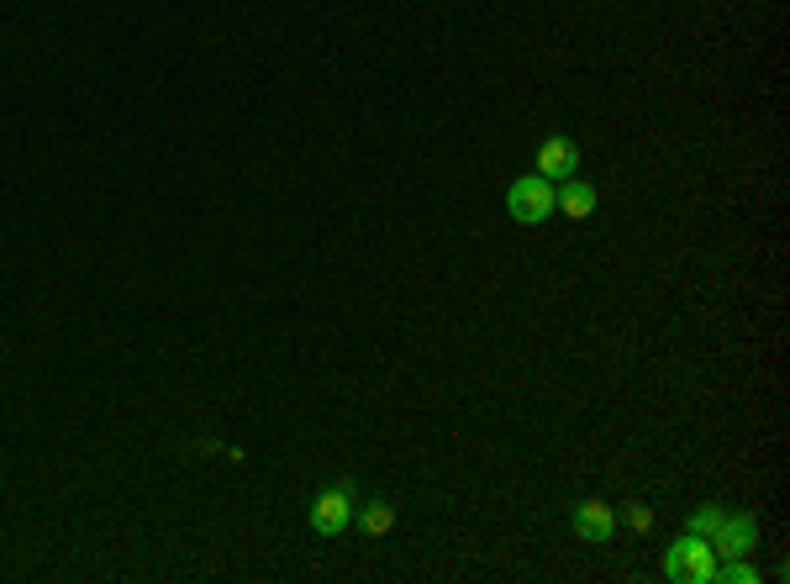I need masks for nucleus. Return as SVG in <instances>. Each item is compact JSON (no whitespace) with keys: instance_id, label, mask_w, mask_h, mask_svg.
I'll return each instance as SVG.
<instances>
[{"instance_id":"1","label":"nucleus","mask_w":790,"mask_h":584,"mask_svg":"<svg viewBox=\"0 0 790 584\" xmlns=\"http://www.w3.org/2000/svg\"><path fill=\"white\" fill-rule=\"evenodd\" d=\"M691 532H696V537H706V543H711L722 558L749 553V548L759 543V522H754V516H728V511H711V505L691 516Z\"/></svg>"},{"instance_id":"2","label":"nucleus","mask_w":790,"mask_h":584,"mask_svg":"<svg viewBox=\"0 0 790 584\" xmlns=\"http://www.w3.org/2000/svg\"><path fill=\"white\" fill-rule=\"evenodd\" d=\"M665 574L669 580H685V584H711L717 580V548H711L706 537H696V532H685L665 553Z\"/></svg>"},{"instance_id":"3","label":"nucleus","mask_w":790,"mask_h":584,"mask_svg":"<svg viewBox=\"0 0 790 584\" xmlns=\"http://www.w3.org/2000/svg\"><path fill=\"white\" fill-rule=\"evenodd\" d=\"M506 211H512V222H522V227L548 222V211H559V190H553V179L522 175L517 184L506 190Z\"/></svg>"},{"instance_id":"4","label":"nucleus","mask_w":790,"mask_h":584,"mask_svg":"<svg viewBox=\"0 0 790 584\" xmlns=\"http://www.w3.org/2000/svg\"><path fill=\"white\" fill-rule=\"evenodd\" d=\"M348 522H354V485L322 490L311 500V532L316 537H337V532H348Z\"/></svg>"},{"instance_id":"5","label":"nucleus","mask_w":790,"mask_h":584,"mask_svg":"<svg viewBox=\"0 0 790 584\" xmlns=\"http://www.w3.org/2000/svg\"><path fill=\"white\" fill-rule=\"evenodd\" d=\"M538 169H543V179H575L579 147L570 143V138H548V143L538 147Z\"/></svg>"},{"instance_id":"6","label":"nucleus","mask_w":790,"mask_h":584,"mask_svg":"<svg viewBox=\"0 0 790 584\" xmlns=\"http://www.w3.org/2000/svg\"><path fill=\"white\" fill-rule=\"evenodd\" d=\"M611 505H601V500H585V505H579L575 511V537L579 543H607L611 537Z\"/></svg>"},{"instance_id":"7","label":"nucleus","mask_w":790,"mask_h":584,"mask_svg":"<svg viewBox=\"0 0 790 584\" xmlns=\"http://www.w3.org/2000/svg\"><path fill=\"white\" fill-rule=\"evenodd\" d=\"M559 211L575 216V222H585V216L596 211V190H590L585 179H564V190H559Z\"/></svg>"},{"instance_id":"8","label":"nucleus","mask_w":790,"mask_h":584,"mask_svg":"<svg viewBox=\"0 0 790 584\" xmlns=\"http://www.w3.org/2000/svg\"><path fill=\"white\" fill-rule=\"evenodd\" d=\"M359 522H364L369 537H385V532L395 526V511L385 505V500H374V505H364V516H359Z\"/></svg>"},{"instance_id":"9","label":"nucleus","mask_w":790,"mask_h":584,"mask_svg":"<svg viewBox=\"0 0 790 584\" xmlns=\"http://www.w3.org/2000/svg\"><path fill=\"white\" fill-rule=\"evenodd\" d=\"M717 580H738V584H754L759 569L754 563H717Z\"/></svg>"},{"instance_id":"10","label":"nucleus","mask_w":790,"mask_h":584,"mask_svg":"<svg viewBox=\"0 0 790 584\" xmlns=\"http://www.w3.org/2000/svg\"><path fill=\"white\" fill-rule=\"evenodd\" d=\"M633 526H638V532H648V526H654V511H643V505H638V511H633Z\"/></svg>"}]
</instances>
